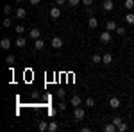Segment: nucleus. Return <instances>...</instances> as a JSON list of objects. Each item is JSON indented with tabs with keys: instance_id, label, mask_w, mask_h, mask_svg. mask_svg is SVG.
<instances>
[{
	"instance_id": "72a5a7b5",
	"label": "nucleus",
	"mask_w": 134,
	"mask_h": 132,
	"mask_svg": "<svg viewBox=\"0 0 134 132\" xmlns=\"http://www.w3.org/2000/svg\"><path fill=\"white\" fill-rule=\"evenodd\" d=\"M68 0H55V5H64Z\"/></svg>"
},
{
	"instance_id": "2eb2a0df",
	"label": "nucleus",
	"mask_w": 134,
	"mask_h": 132,
	"mask_svg": "<svg viewBox=\"0 0 134 132\" xmlns=\"http://www.w3.org/2000/svg\"><path fill=\"white\" fill-rule=\"evenodd\" d=\"M25 45H27V39H25L23 36H18V38H16V47H18V48H23Z\"/></svg>"
},
{
	"instance_id": "7c9ffc66",
	"label": "nucleus",
	"mask_w": 134,
	"mask_h": 132,
	"mask_svg": "<svg viewBox=\"0 0 134 132\" xmlns=\"http://www.w3.org/2000/svg\"><path fill=\"white\" fill-rule=\"evenodd\" d=\"M127 130V123H122L120 127H118V132H125Z\"/></svg>"
},
{
	"instance_id": "473e14b6",
	"label": "nucleus",
	"mask_w": 134,
	"mask_h": 132,
	"mask_svg": "<svg viewBox=\"0 0 134 132\" xmlns=\"http://www.w3.org/2000/svg\"><path fill=\"white\" fill-rule=\"evenodd\" d=\"M5 62H9V64H13V62H14V55H7V59H5Z\"/></svg>"
},
{
	"instance_id": "c756f323",
	"label": "nucleus",
	"mask_w": 134,
	"mask_h": 132,
	"mask_svg": "<svg viewBox=\"0 0 134 132\" xmlns=\"http://www.w3.org/2000/svg\"><path fill=\"white\" fill-rule=\"evenodd\" d=\"M4 13H5V16H9L11 14V5H4Z\"/></svg>"
},
{
	"instance_id": "39448f33",
	"label": "nucleus",
	"mask_w": 134,
	"mask_h": 132,
	"mask_svg": "<svg viewBox=\"0 0 134 132\" xmlns=\"http://www.w3.org/2000/svg\"><path fill=\"white\" fill-rule=\"evenodd\" d=\"M116 29H118V25H116V21H114V20H107V21H105V31L116 32Z\"/></svg>"
},
{
	"instance_id": "393cba45",
	"label": "nucleus",
	"mask_w": 134,
	"mask_h": 132,
	"mask_svg": "<svg viewBox=\"0 0 134 132\" xmlns=\"http://www.w3.org/2000/svg\"><path fill=\"white\" fill-rule=\"evenodd\" d=\"M57 109H59L61 112H64L66 111V102H59V104H57Z\"/></svg>"
},
{
	"instance_id": "b1692460",
	"label": "nucleus",
	"mask_w": 134,
	"mask_h": 132,
	"mask_svg": "<svg viewBox=\"0 0 134 132\" xmlns=\"http://www.w3.org/2000/svg\"><path fill=\"white\" fill-rule=\"evenodd\" d=\"M124 5H125V9H132L134 7V0H125Z\"/></svg>"
},
{
	"instance_id": "f03ea898",
	"label": "nucleus",
	"mask_w": 134,
	"mask_h": 132,
	"mask_svg": "<svg viewBox=\"0 0 134 132\" xmlns=\"http://www.w3.org/2000/svg\"><path fill=\"white\" fill-rule=\"evenodd\" d=\"M84 116H86V111H84L82 107H81V105L75 107V111H73V118H75L77 122H81V120H84Z\"/></svg>"
},
{
	"instance_id": "dca6fc26",
	"label": "nucleus",
	"mask_w": 134,
	"mask_h": 132,
	"mask_svg": "<svg viewBox=\"0 0 134 132\" xmlns=\"http://www.w3.org/2000/svg\"><path fill=\"white\" fill-rule=\"evenodd\" d=\"M104 130H105V132H118V127L111 122V123H107V125L104 127Z\"/></svg>"
},
{
	"instance_id": "2f4dec72",
	"label": "nucleus",
	"mask_w": 134,
	"mask_h": 132,
	"mask_svg": "<svg viewBox=\"0 0 134 132\" xmlns=\"http://www.w3.org/2000/svg\"><path fill=\"white\" fill-rule=\"evenodd\" d=\"M82 5L90 7V5H93V0H82Z\"/></svg>"
},
{
	"instance_id": "423d86ee",
	"label": "nucleus",
	"mask_w": 134,
	"mask_h": 132,
	"mask_svg": "<svg viewBox=\"0 0 134 132\" xmlns=\"http://www.w3.org/2000/svg\"><path fill=\"white\" fill-rule=\"evenodd\" d=\"M29 38H32L34 41L40 39V38H41V31H40V29H31V31H29Z\"/></svg>"
},
{
	"instance_id": "f704fd0d",
	"label": "nucleus",
	"mask_w": 134,
	"mask_h": 132,
	"mask_svg": "<svg viewBox=\"0 0 134 132\" xmlns=\"http://www.w3.org/2000/svg\"><path fill=\"white\" fill-rule=\"evenodd\" d=\"M40 2H41V0H31V4H32V5H38Z\"/></svg>"
},
{
	"instance_id": "a211bd4d",
	"label": "nucleus",
	"mask_w": 134,
	"mask_h": 132,
	"mask_svg": "<svg viewBox=\"0 0 134 132\" xmlns=\"http://www.w3.org/2000/svg\"><path fill=\"white\" fill-rule=\"evenodd\" d=\"M38 130H40V132L48 130V123H47V122H40V123H38Z\"/></svg>"
},
{
	"instance_id": "f8f14e48",
	"label": "nucleus",
	"mask_w": 134,
	"mask_h": 132,
	"mask_svg": "<svg viewBox=\"0 0 134 132\" xmlns=\"http://www.w3.org/2000/svg\"><path fill=\"white\" fill-rule=\"evenodd\" d=\"M102 62L104 64H111V62H113V55H111L109 52H105V54L102 55Z\"/></svg>"
},
{
	"instance_id": "ddd939ff",
	"label": "nucleus",
	"mask_w": 134,
	"mask_h": 132,
	"mask_svg": "<svg viewBox=\"0 0 134 132\" xmlns=\"http://www.w3.org/2000/svg\"><path fill=\"white\" fill-rule=\"evenodd\" d=\"M34 48H36V50H40V52H41L43 48H45V41H43L41 38H40V39H36V41H34Z\"/></svg>"
},
{
	"instance_id": "bb28decb",
	"label": "nucleus",
	"mask_w": 134,
	"mask_h": 132,
	"mask_svg": "<svg viewBox=\"0 0 134 132\" xmlns=\"http://www.w3.org/2000/svg\"><path fill=\"white\" fill-rule=\"evenodd\" d=\"M2 23H4V27H5V29H9V27H11V18H9V16H5V20L2 21Z\"/></svg>"
},
{
	"instance_id": "aec40b11",
	"label": "nucleus",
	"mask_w": 134,
	"mask_h": 132,
	"mask_svg": "<svg viewBox=\"0 0 134 132\" xmlns=\"http://www.w3.org/2000/svg\"><path fill=\"white\" fill-rule=\"evenodd\" d=\"M84 105H86V107H95V100L90 96V98H86V100H84Z\"/></svg>"
},
{
	"instance_id": "f257e3e1",
	"label": "nucleus",
	"mask_w": 134,
	"mask_h": 132,
	"mask_svg": "<svg viewBox=\"0 0 134 132\" xmlns=\"http://www.w3.org/2000/svg\"><path fill=\"white\" fill-rule=\"evenodd\" d=\"M111 38H113V32H109V31H104V32L98 34V39H100V43H104V45L111 43Z\"/></svg>"
},
{
	"instance_id": "4be33fe9",
	"label": "nucleus",
	"mask_w": 134,
	"mask_h": 132,
	"mask_svg": "<svg viewBox=\"0 0 134 132\" xmlns=\"http://www.w3.org/2000/svg\"><path fill=\"white\" fill-rule=\"evenodd\" d=\"M14 31H16V34H23V32H25V27H23V25H16V27H14Z\"/></svg>"
},
{
	"instance_id": "20e7f679",
	"label": "nucleus",
	"mask_w": 134,
	"mask_h": 132,
	"mask_svg": "<svg viewBox=\"0 0 134 132\" xmlns=\"http://www.w3.org/2000/svg\"><path fill=\"white\" fill-rule=\"evenodd\" d=\"M50 45H52V48H57V50H59V48H63V39L57 38V36H54L52 41H50Z\"/></svg>"
},
{
	"instance_id": "9b49d317",
	"label": "nucleus",
	"mask_w": 134,
	"mask_h": 132,
	"mask_svg": "<svg viewBox=\"0 0 134 132\" xmlns=\"http://www.w3.org/2000/svg\"><path fill=\"white\" fill-rule=\"evenodd\" d=\"M88 25H90V29H97V27H98V20H97V16H90Z\"/></svg>"
},
{
	"instance_id": "c9c22d12",
	"label": "nucleus",
	"mask_w": 134,
	"mask_h": 132,
	"mask_svg": "<svg viewBox=\"0 0 134 132\" xmlns=\"http://www.w3.org/2000/svg\"><path fill=\"white\" fill-rule=\"evenodd\" d=\"M14 2H16V4H20V2H21V0H14Z\"/></svg>"
},
{
	"instance_id": "412c9836",
	"label": "nucleus",
	"mask_w": 134,
	"mask_h": 132,
	"mask_svg": "<svg viewBox=\"0 0 134 132\" xmlns=\"http://www.w3.org/2000/svg\"><path fill=\"white\" fill-rule=\"evenodd\" d=\"M111 122L114 123V125H116V127H120V125H122V123H124V120H122V118H120V116H114L113 120H111Z\"/></svg>"
},
{
	"instance_id": "cd10ccee",
	"label": "nucleus",
	"mask_w": 134,
	"mask_h": 132,
	"mask_svg": "<svg viewBox=\"0 0 134 132\" xmlns=\"http://www.w3.org/2000/svg\"><path fill=\"white\" fill-rule=\"evenodd\" d=\"M116 34H118V36H125V29L124 27H118V29H116Z\"/></svg>"
},
{
	"instance_id": "1a4fd4ad",
	"label": "nucleus",
	"mask_w": 134,
	"mask_h": 132,
	"mask_svg": "<svg viewBox=\"0 0 134 132\" xmlns=\"http://www.w3.org/2000/svg\"><path fill=\"white\" fill-rule=\"evenodd\" d=\"M102 9L104 11H113L114 9L113 0H104V2H102Z\"/></svg>"
},
{
	"instance_id": "7ed1b4c3",
	"label": "nucleus",
	"mask_w": 134,
	"mask_h": 132,
	"mask_svg": "<svg viewBox=\"0 0 134 132\" xmlns=\"http://www.w3.org/2000/svg\"><path fill=\"white\" fill-rule=\"evenodd\" d=\"M50 18L52 20H59V18H61V9H59L57 5H54L50 9Z\"/></svg>"
},
{
	"instance_id": "c85d7f7f",
	"label": "nucleus",
	"mask_w": 134,
	"mask_h": 132,
	"mask_svg": "<svg viewBox=\"0 0 134 132\" xmlns=\"http://www.w3.org/2000/svg\"><path fill=\"white\" fill-rule=\"evenodd\" d=\"M57 96H59L61 100H64V96H66V91H63V89H59V91H57Z\"/></svg>"
},
{
	"instance_id": "6e6552de",
	"label": "nucleus",
	"mask_w": 134,
	"mask_h": 132,
	"mask_svg": "<svg viewBox=\"0 0 134 132\" xmlns=\"http://www.w3.org/2000/svg\"><path fill=\"white\" fill-rule=\"evenodd\" d=\"M81 104H82V98L77 96V95H73L72 98H70V105H73V107H79Z\"/></svg>"
},
{
	"instance_id": "f3484780",
	"label": "nucleus",
	"mask_w": 134,
	"mask_h": 132,
	"mask_svg": "<svg viewBox=\"0 0 134 132\" xmlns=\"http://www.w3.org/2000/svg\"><path fill=\"white\" fill-rule=\"evenodd\" d=\"M125 23H127V25H134V14L132 13L125 14Z\"/></svg>"
},
{
	"instance_id": "0eeeda50",
	"label": "nucleus",
	"mask_w": 134,
	"mask_h": 132,
	"mask_svg": "<svg viewBox=\"0 0 134 132\" xmlns=\"http://www.w3.org/2000/svg\"><path fill=\"white\" fill-rule=\"evenodd\" d=\"M0 48H2V50H9L11 48V39L9 38H2V41H0Z\"/></svg>"
},
{
	"instance_id": "9d476101",
	"label": "nucleus",
	"mask_w": 134,
	"mask_h": 132,
	"mask_svg": "<svg viewBox=\"0 0 134 132\" xmlns=\"http://www.w3.org/2000/svg\"><path fill=\"white\" fill-rule=\"evenodd\" d=\"M109 105H111V109H118L120 107V98L118 96H111L109 98Z\"/></svg>"
},
{
	"instance_id": "a878e982",
	"label": "nucleus",
	"mask_w": 134,
	"mask_h": 132,
	"mask_svg": "<svg viewBox=\"0 0 134 132\" xmlns=\"http://www.w3.org/2000/svg\"><path fill=\"white\" fill-rule=\"evenodd\" d=\"M91 61H93V62H102V55H98V54H95V55L91 57Z\"/></svg>"
},
{
	"instance_id": "4468645a",
	"label": "nucleus",
	"mask_w": 134,
	"mask_h": 132,
	"mask_svg": "<svg viewBox=\"0 0 134 132\" xmlns=\"http://www.w3.org/2000/svg\"><path fill=\"white\" fill-rule=\"evenodd\" d=\"M25 16H27V11L23 9V7H18V9H16V18H18V20H23Z\"/></svg>"
},
{
	"instance_id": "5701e85b",
	"label": "nucleus",
	"mask_w": 134,
	"mask_h": 132,
	"mask_svg": "<svg viewBox=\"0 0 134 132\" xmlns=\"http://www.w3.org/2000/svg\"><path fill=\"white\" fill-rule=\"evenodd\" d=\"M81 2H82V0H68V5H70V7H77Z\"/></svg>"
},
{
	"instance_id": "6ab92c4d",
	"label": "nucleus",
	"mask_w": 134,
	"mask_h": 132,
	"mask_svg": "<svg viewBox=\"0 0 134 132\" xmlns=\"http://www.w3.org/2000/svg\"><path fill=\"white\" fill-rule=\"evenodd\" d=\"M57 129H59V123H57V122H50V123H48V130H50V132H55Z\"/></svg>"
}]
</instances>
